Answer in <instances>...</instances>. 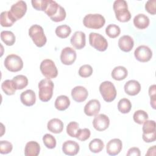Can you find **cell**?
I'll list each match as a JSON object with an SVG mask.
<instances>
[{
    "label": "cell",
    "mask_w": 156,
    "mask_h": 156,
    "mask_svg": "<svg viewBox=\"0 0 156 156\" xmlns=\"http://www.w3.org/2000/svg\"><path fill=\"white\" fill-rule=\"evenodd\" d=\"M99 91L104 100L110 102L115 100L116 96V90L113 83L110 81H104L99 86Z\"/></svg>",
    "instance_id": "5"
},
{
    "label": "cell",
    "mask_w": 156,
    "mask_h": 156,
    "mask_svg": "<svg viewBox=\"0 0 156 156\" xmlns=\"http://www.w3.org/2000/svg\"><path fill=\"white\" fill-rule=\"evenodd\" d=\"M88 96V90L82 86H76L71 90V96L76 102H83L87 99Z\"/></svg>",
    "instance_id": "16"
},
{
    "label": "cell",
    "mask_w": 156,
    "mask_h": 156,
    "mask_svg": "<svg viewBox=\"0 0 156 156\" xmlns=\"http://www.w3.org/2000/svg\"><path fill=\"white\" fill-rule=\"evenodd\" d=\"M111 75L113 79L119 81L126 78L128 75V71L125 67L118 66L113 68Z\"/></svg>",
    "instance_id": "27"
},
{
    "label": "cell",
    "mask_w": 156,
    "mask_h": 156,
    "mask_svg": "<svg viewBox=\"0 0 156 156\" xmlns=\"http://www.w3.org/2000/svg\"><path fill=\"white\" fill-rule=\"evenodd\" d=\"M42 74L48 79L55 78L58 75V71L54 62L51 59L43 60L40 66Z\"/></svg>",
    "instance_id": "6"
},
{
    "label": "cell",
    "mask_w": 156,
    "mask_h": 156,
    "mask_svg": "<svg viewBox=\"0 0 156 156\" xmlns=\"http://www.w3.org/2000/svg\"><path fill=\"white\" fill-rule=\"evenodd\" d=\"M12 80L16 90H22L28 85V79L24 75H17Z\"/></svg>",
    "instance_id": "32"
},
{
    "label": "cell",
    "mask_w": 156,
    "mask_h": 156,
    "mask_svg": "<svg viewBox=\"0 0 156 156\" xmlns=\"http://www.w3.org/2000/svg\"><path fill=\"white\" fill-rule=\"evenodd\" d=\"M110 124L108 117L104 114H98L93 120V126L98 131L106 130Z\"/></svg>",
    "instance_id": "13"
},
{
    "label": "cell",
    "mask_w": 156,
    "mask_h": 156,
    "mask_svg": "<svg viewBox=\"0 0 156 156\" xmlns=\"http://www.w3.org/2000/svg\"><path fill=\"white\" fill-rule=\"evenodd\" d=\"M60 5L57 4V2L55 1L48 0L46 7L44 12L50 18L52 17L57 13Z\"/></svg>",
    "instance_id": "28"
},
{
    "label": "cell",
    "mask_w": 156,
    "mask_h": 156,
    "mask_svg": "<svg viewBox=\"0 0 156 156\" xmlns=\"http://www.w3.org/2000/svg\"><path fill=\"white\" fill-rule=\"evenodd\" d=\"M70 41L74 48L77 49H82L85 47L86 43L85 33L82 31L75 32L72 35Z\"/></svg>",
    "instance_id": "14"
},
{
    "label": "cell",
    "mask_w": 156,
    "mask_h": 156,
    "mask_svg": "<svg viewBox=\"0 0 156 156\" xmlns=\"http://www.w3.org/2000/svg\"><path fill=\"white\" fill-rule=\"evenodd\" d=\"M13 149L12 144L8 141H0V153L1 154H7L10 153Z\"/></svg>",
    "instance_id": "42"
},
{
    "label": "cell",
    "mask_w": 156,
    "mask_h": 156,
    "mask_svg": "<svg viewBox=\"0 0 156 156\" xmlns=\"http://www.w3.org/2000/svg\"><path fill=\"white\" fill-rule=\"evenodd\" d=\"M66 15V13L65 9L61 5H60L57 13L54 16H53L52 17H51L50 18L52 21L54 22H60L63 21L65 19Z\"/></svg>",
    "instance_id": "41"
},
{
    "label": "cell",
    "mask_w": 156,
    "mask_h": 156,
    "mask_svg": "<svg viewBox=\"0 0 156 156\" xmlns=\"http://www.w3.org/2000/svg\"><path fill=\"white\" fill-rule=\"evenodd\" d=\"M155 155V146H153L152 147H151L147 150V153L146 154V155Z\"/></svg>",
    "instance_id": "47"
},
{
    "label": "cell",
    "mask_w": 156,
    "mask_h": 156,
    "mask_svg": "<svg viewBox=\"0 0 156 156\" xmlns=\"http://www.w3.org/2000/svg\"><path fill=\"white\" fill-rule=\"evenodd\" d=\"M141 155V152H140V150L139 148L138 147H131L129 149L128 152L127 153V155L129 156V155H135V156H140Z\"/></svg>",
    "instance_id": "46"
},
{
    "label": "cell",
    "mask_w": 156,
    "mask_h": 156,
    "mask_svg": "<svg viewBox=\"0 0 156 156\" xmlns=\"http://www.w3.org/2000/svg\"><path fill=\"white\" fill-rule=\"evenodd\" d=\"M155 4H156L155 0L147 1L145 4V9L146 11L152 15H155L156 13Z\"/></svg>",
    "instance_id": "45"
},
{
    "label": "cell",
    "mask_w": 156,
    "mask_h": 156,
    "mask_svg": "<svg viewBox=\"0 0 156 156\" xmlns=\"http://www.w3.org/2000/svg\"><path fill=\"white\" fill-rule=\"evenodd\" d=\"M4 66L7 70L11 72H18L22 69L23 62L20 56L12 54L5 57Z\"/></svg>",
    "instance_id": "7"
},
{
    "label": "cell",
    "mask_w": 156,
    "mask_h": 156,
    "mask_svg": "<svg viewBox=\"0 0 156 156\" xmlns=\"http://www.w3.org/2000/svg\"><path fill=\"white\" fill-rule=\"evenodd\" d=\"M106 34L112 38H115L119 35L121 33L120 27L114 24H109L105 28Z\"/></svg>",
    "instance_id": "35"
},
{
    "label": "cell",
    "mask_w": 156,
    "mask_h": 156,
    "mask_svg": "<svg viewBox=\"0 0 156 156\" xmlns=\"http://www.w3.org/2000/svg\"><path fill=\"white\" fill-rule=\"evenodd\" d=\"M1 38L7 46H12L15 43L16 40L14 34L9 30L2 31L1 32Z\"/></svg>",
    "instance_id": "29"
},
{
    "label": "cell",
    "mask_w": 156,
    "mask_h": 156,
    "mask_svg": "<svg viewBox=\"0 0 156 156\" xmlns=\"http://www.w3.org/2000/svg\"><path fill=\"white\" fill-rule=\"evenodd\" d=\"M40 151V144L34 141H30L26 144L24 155L26 156H37Z\"/></svg>",
    "instance_id": "22"
},
{
    "label": "cell",
    "mask_w": 156,
    "mask_h": 156,
    "mask_svg": "<svg viewBox=\"0 0 156 156\" xmlns=\"http://www.w3.org/2000/svg\"><path fill=\"white\" fill-rule=\"evenodd\" d=\"M90 44L99 51H105L108 47L107 40L99 34L91 32L89 35Z\"/></svg>",
    "instance_id": "9"
},
{
    "label": "cell",
    "mask_w": 156,
    "mask_h": 156,
    "mask_svg": "<svg viewBox=\"0 0 156 156\" xmlns=\"http://www.w3.org/2000/svg\"><path fill=\"white\" fill-rule=\"evenodd\" d=\"M79 129V124L75 121H71L67 125L66 132L71 137L76 138V133Z\"/></svg>",
    "instance_id": "38"
},
{
    "label": "cell",
    "mask_w": 156,
    "mask_h": 156,
    "mask_svg": "<svg viewBox=\"0 0 156 156\" xmlns=\"http://www.w3.org/2000/svg\"><path fill=\"white\" fill-rule=\"evenodd\" d=\"M150 21L149 18L144 14L140 13L133 18L134 26L139 29H144L148 27Z\"/></svg>",
    "instance_id": "24"
},
{
    "label": "cell",
    "mask_w": 156,
    "mask_h": 156,
    "mask_svg": "<svg viewBox=\"0 0 156 156\" xmlns=\"http://www.w3.org/2000/svg\"><path fill=\"white\" fill-rule=\"evenodd\" d=\"M62 151L66 155H75L79 151V145L73 140L66 141L62 145Z\"/></svg>",
    "instance_id": "18"
},
{
    "label": "cell",
    "mask_w": 156,
    "mask_h": 156,
    "mask_svg": "<svg viewBox=\"0 0 156 156\" xmlns=\"http://www.w3.org/2000/svg\"><path fill=\"white\" fill-rule=\"evenodd\" d=\"M27 11V4L24 1H19L13 4L10 8V12L16 20L21 19Z\"/></svg>",
    "instance_id": "12"
},
{
    "label": "cell",
    "mask_w": 156,
    "mask_h": 156,
    "mask_svg": "<svg viewBox=\"0 0 156 156\" xmlns=\"http://www.w3.org/2000/svg\"><path fill=\"white\" fill-rule=\"evenodd\" d=\"M70 105V100L69 98L65 95H60L58 96L54 103L56 109L59 111H63L67 109Z\"/></svg>",
    "instance_id": "25"
},
{
    "label": "cell",
    "mask_w": 156,
    "mask_h": 156,
    "mask_svg": "<svg viewBox=\"0 0 156 156\" xmlns=\"http://www.w3.org/2000/svg\"><path fill=\"white\" fill-rule=\"evenodd\" d=\"M29 35L34 44L39 48L43 47L47 41L43 27L38 24H34L29 28Z\"/></svg>",
    "instance_id": "3"
},
{
    "label": "cell",
    "mask_w": 156,
    "mask_h": 156,
    "mask_svg": "<svg viewBox=\"0 0 156 156\" xmlns=\"http://www.w3.org/2000/svg\"><path fill=\"white\" fill-rule=\"evenodd\" d=\"M21 102L26 106H32L36 101L35 92L32 90H27L23 91L20 95Z\"/></svg>",
    "instance_id": "21"
},
{
    "label": "cell",
    "mask_w": 156,
    "mask_h": 156,
    "mask_svg": "<svg viewBox=\"0 0 156 156\" xmlns=\"http://www.w3.org/2000/svg\"><path fill=\"white\" fill-rule=\"evenodd\" d=\"M125 92L130 96H135L138 94L141 90L140 83L135 80H130L127 81L124 87Z\"/></svg>",
    "instance_id": "20"
},
{
    "label": "cell",
    "mask_w": 156,
    "mask_h": 156,
    "mask_svg": "<svg viewBox=\"0 0 156 156\" xmlns=\"http://www.w3.org/2000/svg\"><path fill=\"white\" fill-rule=\"evenodd\" d=\"M55 32L56 35L59 38H66L70 35L71 32V29L68 25H60L56 27Z\"/></svg>",
    "instance_id": "33"
},
{
    "label": "cell",
    "mask_w": 156,
    "mask_h": 156,
    "mask_svg": "<svg viewBox=\"0 0 156 156\" xmlns=\"http://www.w3.org/2000/svg\"><path fill=\"white\" fill-rule=\"evenodd\" d=\"M122 143L121 140L118 138H113L110 140L106 146L107 153L110 155H118L121 151Z\"/></svg>",
    "instance_id": "17"
},
{
    "label": "cell",
    "mask_w": 156,
    "mask_h": 156,
    "mask_svg": "<svg viewBox=\"0 0 156 156\" xmlns=\"http://www.w3.org/2000/svg\"><path fill=\"white\" fill-rule=\"evenodd\" d=\"M149 94L151 98V105L154 109H155V102H156V85H152L149 87Z\"/></svg>",
    "instance_id": "44"
},
{
    "label": "cell",
    "mask_w": 156,
    "mask_h": 156,
    "mask_svg": "<svg viewBox=\"0 0 156 156\" xmlns=\"http://www.w3.org/2000/svg\"><path fill=\"white\" fill-rule=\"evenodd\" d=\"M113 9L116 18L120 22L129 21L131 18L130 12L128 10L127 3L124 0H116L113 2Z\"/></svg>",
    "instance_id": "1"
},
{
    "label": "cell",
    "mask_w": 156,
    "mask_h": 156,
    "mask_svg": "<svg viewBox=\"0 0 156 156\" xmlns=\"http://www.w3.org/2000/svg\"><path fill=\"white\" fill-rule=\"evenodd\" d=\"M16 21L10 11H4L1 13L0 22L2 27H10Z\"/></svg>",
    "instance_id": "26"
},
{
    "label": "cell",
    "mask_w": 156,
    "mask_h": 156,
    "mask_svg": "<svg viewBox=\"0 0 156 156\" xmlns=\"http://www.w3.org/2000/svg\"><path fill=\"white\" fill-rule=\"evenodd\" d=\"M148 114L144 110H138L135 112L133 118L134 121L138 124H142L147 120L148 119Z\"/></svg>",
    "instance_id": "36"
},
{
    "label": "cell",
    "mask_w": 156,
    "mask_h": 156,
    "mask_svg": "<svg viewBox=\"0 0 156 156\" xmlns=\"http://www.w3.org/2000/svg\"><path fill=\"white\" fill-rule=\"evenodd\" d=\"M76 52L71 47L63 48L60 54V60L65 65H72L76 59Z\"/></svg>",
    "instance_id": "11"
},
{
    "label": "cell",
    "mask_w": 156,
    "mask_h": 156,
    "mask_svg": "<svg viewBox=\"0 0 156 156\" xmlns=\"http://www.w3.org/2000/svg\"><path fill=\"white\" fill-rule=\"evenodd\" d=\"M47 128L54 133H60L63 129V122L58 118H53L48 121Z\"/></svg>",
    "instance_id": "23"
},
{
    "label": "cell",
    "mask_w": 156,
    "mask_h": 156,
    "mask_svg": "<svg viewBox=\"0 0 156 156\" xmlns=\"http://www.w3.org/2000/svg\"><path fill=\"white\" fill-rule=\"evenodd\" d=\"M48 0H32L31 3L32 7L37 10L44 11Z\"/></svg>",
    "instance_id": "43"
},
{
    "label": "cell",
    "mask_w": 156,
    "mask_h": 156,
    "mask_svg": "<svg viewBox=\"0 0 156 156\" xmlns=\"http://www.w3.org/2000/svg\"><path fill=\"white\" fill-rule=\"evenodd\" d=\"M91 135L90 130L87 128L84 129H79L77 133L76 138H77L79 140L84 141L88 140Z\"/></svg>",
    "instance_id": "39"
},
{
    "label": "cell",
    "mask_w": 156,
    "mask_h": 156,
    "mask_svg": "<svg viewBox=\"0 0 156 156\" xmlns=\"http://www.w3.org/2000/svg\"><path fill=\"white\" fill-rule=\"evenodd\" d=\"M132 108V104L127 98L120 99L118 103V109L122 113H128Z\"/></svg>",
    "instance_id": "34"
},
{
    "label": "cell",
    "mask_w": 156,
    "mask_h": 156,
    "mask_svg": "<svg viewBox=\"0 0 156 156\" xmlns=\"http://www.w3.org/2000/svg\"><path fill=\"white\" fill-rule=\"evenodd\" d=\"M143 140L146 143H151L156 140L155 122L154 120H146L143 126Z\"/></svg>",
    "instance_id": "8"
},
{
    "label": "cell",
    "mask_w": 156,
    "mask_h": 156,
    "mask_svg": "<svg viewBox=\"0 0 156 156\" xmlns=\"http://www.w3.org/2000/svg\"><path fill=\"white\" fill-rule=\"evenodd\" d=\"M2 91L7 95H13L16 91V87L13 80H5L1 84Z\"/></svg>",
    "instance_id": "30"
},
{
    "label": "cell",
    "mask_w": 156,
    "mask_h": 156,
    "mask_svg": "<svg viewBox=\"0 0 156 156\" xmlns=\"http://www.w3.org/2000/svg\"><path fill=\"white\" fill-rule=\"evenodd\" d=\"M38 96L42 102L49 101L53 94L54 83L48 79H42L38 85Z\"/></svg>",
    "instance_id": "2"
},
{
    "label": "cell",
    "mask_w": 156,
    "mask_h": 156,
    "mask_svg": "<svg viewBox=\"0 0 156 156\" xmlns=\"http://www.w3.org/2000/svg\"><path fill=\"white\" fill-rule=\"evenodd\" d=\"M78 73L79 76L82 77H88L93 73V68L90 65H83L80 67Z\"/></svg>",
    "instance_id": "40"
},
{
    "label": "cell",
    "mask_w": 156,
    "mask_h": 156,
    "mask_svg": "<svg viewBox=\"0 0 156 156\" xmlns=\"http://www.w3.org/2000/svg\"><path fill=\"white\" fill-rule=\"evenodd\" d=\"M134 46L133 38L130 35H123L118 40V46L119 49L126 52L130 51Z\"/></svg>",
    "instance_id": "19"
},
{
    "label": "cell",
    "mask_w": 156,
    "mask_h": 156,
    "mask_svg": "<svg viewBox=\"0 0 156 156\" xmlns=\"http://www.w3.org/2000/svg\"><path fill=\"white\" fill-rule=\"evenodd\" d=\"M43 142L48 149H54L56 146V140L52 135L46 133L43 136Z\"/></svg>",
    "instance_id": "37"
},
{
    "label": "cell",
    "mask_w": 156,
    "mask_h": 156,
    "mask_svg": "<svg viewBox=\"0 0 156 156\" xmlns=\"http://www.w3.org/2000/svg\"><path fill=\"white\" fill-rule=\"evenodd\" d=\"M88 147L91 152L93 153H99L104 149V144L101 139L94 138L90 142Z\"/></svg>",
    "instance_id": "31"
},
{
    "label": "cell",
    "mask_w": 156,
    "mask_h": 156,
    "mask_svg": "<svg viewBox=\"0 0 156 156\" xmlns=\"http://www.w3.org/2000/svg\"><path fill=\"white\" fill-rule=\"evenodd\" d=\"M134 55L137 60L141 62H147L152 57L151 49L147 46L141 45L136 48L134 51Z\"/></svg>",
    "instance_id": "10"
},
{
    "label": "cell",
    "mask_w": 156,
    "mask_h": 156,
    "mask_svg": "<svg viewBox=\"0 0 156 156\" xmlns=\"http://www.w3.org/2000/svg\"><path fill=\"white\" fill-rule=\"evenodd\" d=\"M105 23L104 17L99 13H90L85 15L83 20V25L89 29H99L102 27Z\"/></svg>",
    "instance_id": "4"
},
{
    "label": "cell",
    "mask_w": 156,
    "mask_h": 156,
    "mask_svg": "<svg viewBox=\"0 0 156 156\" xmlns=\"http://www.w3.org/2000/svg\"><path fill=\"white\" fill-rule=\"evenodd\" d=\"M101 109V104L98 99H91L89 101L84 107V113L88 116H96L98 114Z\"/></svg>",
    "instance_id": "15"
}]
</instances>
